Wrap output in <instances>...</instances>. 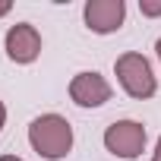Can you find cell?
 <instances>
[{
  "label": "cell",
  "mask_w": 161,
  "mask_h": 161,
  "mask_svg": "<svg viewBox=\"0 0 161 161\" xmlns=\"http://www.w3.org/2000/svg\"><path fill=\"white\" fill-rule=\"evenodd\" d=\"M29 142L32 148L47 158V161H57V158H66L69 148H73V126L60 117V114H41L32 120L29 126Z\"/></svg>",
  "instance_id": "6da1fadb"
},
{
  "label": "cell",
  "mask_w": 161,
  "mask_h": 161,
  "mask_svg": "<svg viewBox=\"0 0 161 161\" xmlns=\"http://www.w3.org/2000/svg\"><path fill=\"white\" fill-rule=\"evenodd\" d=\"M114 69H117V79H120V86H123V92H126L130 98H139V101H142V98H152V95H155L158 82H155L152 63H148L142 54H136V51L120 54L117 63H114Z\"/></svg>",
  "instance_id": "7a4b0ae2"
},
{
  "label": "cell",
  "mask_w": 161,
  "mask_h": 161,
  "mask_svg": "<svg viewBox=\"0 0 161 161\" xmlns=\"http://www.w3.org/2000/svg\"><path fill=\"white\" fill-rule=\"evenodd\" d=\"M104 148L117 158H139L145 148V126L136 120H117L104 130Z\"/></svg>",
  "instance_id": "3957f363"
},
{
  "label": "cell",
  "mask_w": 161,
  "mask_h": 161,
  "mask_svg": "<svg viewBox=\"0 0 161 161\" xmlns=\"http://www.w3.org/2000/svg\"><path fill=\"white\" fill-rule=\"evenodd\" d=\"M69 98L79 108H101L104 101H111V86L101 73H76L69 82Z\"/></svg>",
  "instance_id": "277c9868"
},
{
  "label": "cell",
  "mask_w": 161,
  "mask_h": 161,
  "mask_svg": "<svg viewBox=\"0 0 161 161\" xmlns=\"http://www.w3.org/2000/svg\"><path fill=\"white\" fill-rule=\"evenodd\" d=\"M86 25L98 35H108V32H117L126 19V3L123 0H89L86 10Z\"/></svg>",
  "instance_id": "5b68a950"
},
{
  "label": "cell",
  "mask_w": 161,
  "mask_h": 161,
  "mask_svg": "<svg viewBox=\"0 0 161 161\" xmlns=\"http://www.w3.org/2000/svg\"><path fill=\"white\" fill-rule=\"evenodd\" d=\"M7 54L13 63H32L41 54V35L29 22H16L7 32Z\"/></svg>",
  "instance_id": "8992f818"
},
{
  "label": "cell",
  "mask_w": 161,
  "mask_h": 161,
  "mask_svg": "<svg viewBox=\"0 0 161 161\" xmlns=\"http://www.w3.org/2000/svg\"><path fill=\"white\" fill-rule=\"evenodd\" d=\"M142 16H161V0H139Z\"/></svg>",
  "instance_id": "52a82bcc"
},
{
  "label": "cell",
  "mask_w": 161,
  "mask_h": 161,
  "mask_svg": "<svg viewBox=\"0 0 161 161\" xmlns=\"http://www.w3.org/2000/svg\"><path fill=\"white\" fill-rule=\"evenodd\" d=\"M10 10H13V3H10V0H0V16H7Z\"/></svg>",
  "instance_id": "ba28073f"
},
{
  "label": "cell",
  "mask_w": 161,
  "mask_h": 161,
  "mask_svg": "<svg viewBox=\"0 0 161 161\" xmlns=\"http://www.w3.org/2000/svg\"><path fill=\"white\" fill-rule=\"evenodd\" d=\"M152 161H161V139H158V145H155V152H152Z\"/></svg>",
  "instance_id": "9c48e42d"
},
{
  "label": "cell",
  "mask_w": 161,
  "mask_h": 161,
  "mask_svg": "<svg viewBox=\"0 0 161 161\" xmlns=\"http://www.w3.org/2000/svg\"><path fill=\"white\" fill-rule=\"evenodd\" d=\"M3 120H7V108H3V101H0V130H3Z\"/></svg>",
  "instance_id": "30bf717a"
},
{
  "label": "cell",
  "mask_w": 161,
  "mask_h": 161,
  "mask_svg": "<svg viewBox=\"0 0 161 161\" xmlns=\"http://www.w3.org/2000/svg\"><path fill=\"white\" fill-rule=\"evenodd\" d=\"M0 161H22V158H16V155H0Z\"/></svg>",
  "instance_id": "8fae6325"
},
{
  "label": "cell",
  "mask_w": 161,
  "mask_h": 161,
  "mask_svg": "<svg viewBox=\"0 0 161 161\" xmlns=\"http://www.w3.org/2000/svg\"><path fill=\"white\" fill-rule=\"evenodd\" d=\"M155 51H158V60H161V38H158V44H155Z\"/></svg>",
  "instance_id": "7c38bea8"
}]
</instances>
